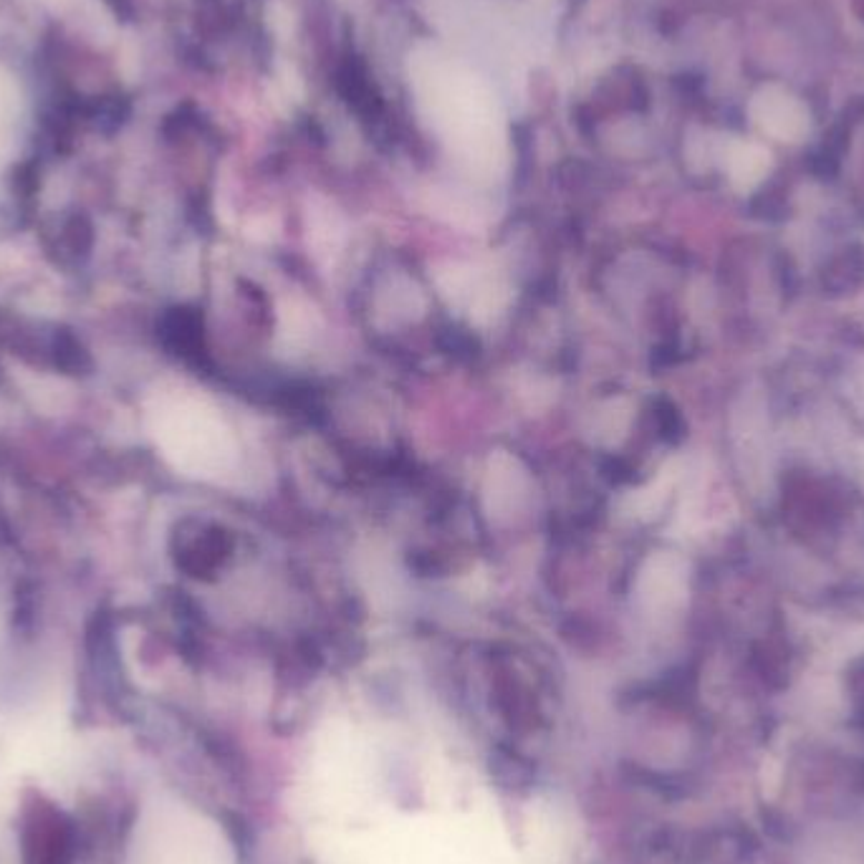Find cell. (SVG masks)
<instances>
[{
    "instance_id": "cell-3",
    "label": "cell",
    "mask_w": 864,
    "mask_h": 864,
    "mask_svg": "<svg viewBox=\"0 0 864 864\" xmlns=\"http://www.w3.org/2000/svg\"><path fill=\"white\" fill-rule=\"evenodd\" d=\"M46 349H49L51 362L57 370H61L63 374H87L91 370V356L87 352V346L81 344V339L77 334H71L69 329H57V332L51 334L49 344H46Z\"/></svg>"
},
{
    "instance_id": "cell-2",
    "label": "cell",
    "mask_w": 864,
    "mask_h": 864,
    "mask_svg": "<svg viewBox=\"0 0 864 864\" xmlns=\"http://www.w3.org/2000/svg\"><path fill=\"white\" fill-rule=\"evenodd\" d=\"M489 774L499 788L511 794H523L536 784V764L519 751L495 749L489 756Z\"/></svg>"
},
{
    "instance_id": "cell-1",
    "label": "cell",
    "mask_w": 864,
    "mask_h": 864,
    "mask_svg": "<svg viewBox=\"0 0 864 864\" xmlns=\"http://www.w3.org/2000/svg\"><path fill=\"white\" fill-rule=\"evenodd\" d=\"M751 112L761 130L774 134L776 140L798 142L808 132L806 107L781 87L761 89L756 99H753Z\"/></svg>"
},
{
    "instance_id": "cell-4",
    "label": "cell",
    "mask_w": 864,
    "mask_h": 864,
    "mask_svg": "<svg viewBox=\"0 0 864 864\" xmlns=\"http://www.w3.org/2000/svg\"><path fill=\"white\" fill-rule=\"evenodd\" d=\"M731 170L735 182H741L743 188L758 185L768 172V152L761 150L758 144H739L733 152Z\"/></svg>"
}]
</instances>
